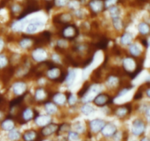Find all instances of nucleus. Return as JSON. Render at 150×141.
Masks as SVG:
<instances>
[{
	"mask_svg": "<svg viewBox=\"0 0 150 141\" xmlns=\"http://www.w3.org/2000/svg\"><path fill=\"white\" fill-rule=\"evenodd\" d=\"M43 141H49V140H43Z\"/></svg>",
	"mask_w": 150,
	"mask_h": 141,
	"instance_id": "nucleus-49",
	"label": "nucleus"
},
{
	"mask_svg": "<svg viewBox=\"0 0 150 141\" xmlns=\"http://www.w3.org/2000/svg\"><path fill=\"white\" fill-rule=\"evenodd\" d=\"M118 0H105L104 1V6H105V8H108V7H111V6L115 5L116 3L117 2Z\"/></svg>",
	"mask_w": 150,
	"mask_h": 141,
	"instance_id": "nucleus-33",
	"label": "nucleus"
},
{
	"mask_svg": "<svg viewBox=\"0 0 150 141\" xmlns=\"http://www.w3.org/2000/svg\"><path fill=\"white\" fill-rule=\"evenodd\" d=\"M76 101V97L74 95H70L68 98V103L70 104H74Z\"/></svg>",
	"mask_w": 150,
	"mask_h": 141,
	"instance_id": "nucleus-40",
	"label": "nucleus"
},
{
	"mask_svg": "<svg viewBox=\"0 0 150 141\" xmlns=\"http://www.w3.org/2000/svg\"><path fill=\"white\" fill-rule=\"evenodd\" d=\"M58 129V126L54 123H48V125L45 126V127L42 129V134L44 136H48L51 134L54 133Z\"/></svg>",
	"mask_w": 150,
	"mask_h": 141,
	"instance_id": "nucleus-8",
	"label": "nucleus"
},
{
	"mask_svg": "<svg viewBox=\"0 0 150 141\" xmlns=\"http://www.w3.org/2000/svg\"><path fill=\"white\" fill-rule=\"evenodd\" d=\"M146 117L147 118V120L150 122V107H148L146 110Z\"/></svg>",
	"mask_w": 150,
	"mask_h": 141,
	"instance_id": "nucleus-41",
	"label": "nucleus"
},
{
	"mask_svg": "<svg viewBox=\"0 0 150 141\" xmlns=\"http://www.w3.org/2000/svg\"><path fill=\"white\" fill-rule=\"evenodd\" d=\"M51 120V118L48 115H41L35 119V122H36L37 124L40 126H46L48 123H50Z\"/></svg>",
	"mask_w": 150,
	"mask_h": 141,
	"instance_id": "nucleus-12",
	"label": "nucleus"
},
{
	"mask_svg": "<svg viewBox=\"0 0 150 141\" xmlns=\"http://www.w3.org/2000/svg\"><path fill=\"white\" fill-rule=\"evenodd\" d=\"M138 29H139V32L143 35H148L150 32V26L146 22H142L139 24Z\"/></svg>",
	"mask_w": 150,
	"mask_h": 141,
	"instance_id": "nucleus-14",
	"label": "nucleus"
},
{
	"mask_svg": "<svg viewBox=\"0 0 150 141\" xmlns=\"http://www.w3.org/2000/svg\"><path fill=\"white\" fill-rule=\"evenodd\" d=\"M68 0H54V5L57 6V7H64L66 4H68Z\"/></svg>",
	"mask_w": 150,
	"mask_h": 141,
	"instance_id": "nucleus-30",
	"label": "nucleus"
},
{
	"mask_svg": "<svg viewBox=\"0 0 150 141\" xmlns=\"http://www.w3.org/2000/svg\"><path fill=\"white\" fill-rule=\"evenodd\" d=\"M146 95H147L148 97H149L150 98V88H148L147 90H146Z\"/></svg>",
	"mask_w": 150,
	"mask_h": 141,
	"instance_id": "nucleus-45",
	"label": "nucleus"
},
{
	"mask_svg": "<svg viewBox=\"0 0 150 141\" xmlns=\"http://www.w3.org/2000/svg\"><path fill=\"white\" fill-rule=\"evenodd\" d=\"M26 90V85L24 83H22V82H18L16 83L13 86V91H14V93L16 94L17 95H20L23 93V92Z\"/></svg>",
	"mask_w": 150,
	"mask_h": 141,
	"instance_id": "nucleus-13",
	"label": "nucleus"
},
{
	"mask_svg": "<svg viewBox=\"0 0 150 141\" xmlns=\"http://www.w3.org/2000/svg\"><path fill=\"white\" fill-rule=\"evenodd\" d=\"M58 22H62V23H65L67 22L68 21L70 20L71 19V16L70 14H62L59 16Z\"/></svg>",
	"mask_w": 150,
	"mask_h": 141,
	"instance_id": "nucleus-29",
	"label": "nucleus"
},
{
	"mask_svg": "<svg viewBox=\"0 0 150 141\" xmlns=\"http://www.w3.org/2000/svg\"><path fill=\"white\" fill-rule=\"evenodd\" d=\"M45 1H52V0H45Z\"/></svg>",
	"mask_w": 150,
	"mask_h": 141,
	"instance_id": "nucleus-48",
	"label": "nucleus"
},
{
	"mask_svg": "<svg viewBox=\"0 0 150 141\" xmlns=\"http://www.w3.org/2000/svg\"><path fill=\"white\" fill-rule=\"evenodd\" d=\"M123 65H124V68L126 69V70L128 72H130V73H132L133 70L134 71L136 68V63H135V61L133 59L130 58V57H128V58L125 59L124 60Z\"/></svg>",
	"mask_w": 150,
	"mask_h": 141,
	"instance_id": "nucleus-10",
	"label": "nucleus"
},
{
	"mask_svg": "<svg viewBox=\"0 0 150 141\" xmlns=\"http://www.w3.org/2000/svg\"><path fill=\"white\" fill-rule=\"evenodd\" d=\"M23 96H24V95H23V96H19V97H18L17 98H15V99H13V101L10 102V106H11L12 107H16V106H17L18 104H20V103L22 101V100H23Z\"/></svg>",
	"mask_w": 150,
	"mask_h": 141,
	"instance_id": "nucleus-32",
	"label": "nucleus"
},
{
	"mask_svg": "<svg viewBox=\"0 0 150 141\" xmlns=\"http://www.w3.org/2000/svg\"><path fill=\"white\" fill-rule=\"evenodd\" d=\"M7 59L4 55L0 54V68H3L7 65Z\"/></svg>",
	"mask_w": 150,
	"mask_h": 141,
	"instance_id": "nucleus-36",
	"label": "nucleus"
},
{
	"mask_svg": "<svg viewBox=\"0 0 150 141\" xmlns=\"http://www.w3.org/2000/svg\"><path fill=\"white\" fill-rule=\"evenodd\" d=\"M36 137V132L34 131H28L23 135V139L26 141H32Z\"/></svg>",
	"mask_w": 150,
	"mask_h": 141,
	"instance_id": "nucleus-21",
	"label": "nucleus"
},
{
	"mask_svg": "<svg viewBox=\"0 0 150 141\" xmlns=\"http://www.w3.org/2000/svg\"><path fill=\"white\" fill-rule=\"evenodd\" d=\"M113 24L117 29H120L122 26V22L119 17L113 18Z\"/></svg>",
	"mask_w": 150,
	"mask_h": 141,
	"instance_id": "nucleus-27",
	"label": "nucleus"
},
{
	"mask_svg": "<svg viewBox=\"0 0 150 141\" xmlns=\"http://www.w3.org/2000/svg\"><path fill=\"white\" fill-rule=\"evenodd\" d=\"M12 9H13V11L16 12V13H17V12H18L19 10H21V7L19 5H18V4H16V5L13 6V7H12Z\"/></svg>",
	"mask_w": 150,
	"mask_h": 141,
	"instance_id": "nucleus-42",
	"label": "nucleus"
},
{
	"mask_svg": "<svg viewBox=\"0 0 150 141\" xmlns=\"http://www.w3.org/2000/svg\"><path fill=\"white\" fill-rule=\"evenodd\" d=\"M142 141H150V139L148 137H144L142 140Z\"/></svg>",
	"mask_w": 150,
	"mask_h": 141,
	"instance_id": "nucleus-46",
	"label": "nucleus"
},
{
	"mask_svg": "<svg viewBox=\"0 0 150 141\" xmlns=\"http://www.w3.org/2000/svg\"><path fill=\"white\" fill-rule=\"evenodd\" d=\"M117 132V127L112 123L105 125L102 129V133L105 137L113 136Z\"/></svg>",
	"mask_w": 150,
	"mask_h": 141,
	"instance_id": "nucleus-5",
	"label": "nucleus"
},
{
	"mask_svg": "<svg viewBox=\"0 0 150 141\" xmlns=\"http://www.w3.org/2000/svg\"><path fill=\"white\" fill-rule=\"evenodd\" d=\"M129 112H130V110H129L128 107H125L124 106V107H119V108L116 110L115 113L117 116H119V117L120 118H122L124 117V116H125Z\"/></svg>",
	"mask_w": 150,
	"mask_h": 141,
	"instance_id": "nucleus-18",
	"label": "nucleus"
},
{
	"mask_svg": "<svg viewBox=\"0 0 150 141\" xmlns=\"http://www.w3.org/2000/svg\"><path fill=\"white\" fill-rule=\"evenodd\" d=\"M148 45L150 46V40H149V42H148Z\"/></svg>",
	"mask_w": 150,
	"mask_h": 141,
	"instance_id": "nucleus-47",
	"label": "nucleus"
},
{
	"mask_svg": "<svg viewBox=\"0 0 150 141\" xmlns=\"http://www.w3.org/2000/svg\"><path fill=\"white\" fill-rule=\"evenodd\" d=\"M34 113L31 109H26L23 113V118L25 120H29L33 118Z\"/></svg>",
	"mask_w": 150,
	"mask_h": 141,
	"instance_id": "nucleus-25",
	"label": "nucleus"
},
{
	"mask_svg": "<svg viewBox=\"0 0 150 141\" xmlns=\"http://www.w3.org/2000/svg\"><path fill=\"white\" fill-rule=\"evenodd\" d=\"M104 126H105V122L100 119H95V120H92L90 123L91 129L94 132H98L102 130Z\"/></svg>",
	"mask_w": 150,
	"mask_h": 141,
	"instance_id": "nucleus-6",
	"label": "nucleus"
},
{
	"mask_svg": "<svg viewBox=\"0 0 150 141\" xmlns=\"http://www.w3.org/2000/svg\"><path fill=\"white\" fill-rule=\"evenodd\" d=\"M142 95H143V94H142V93L139 92H139L136 94V95H135V98H136V99H139V98H142Z\"/></svg>",
	"mask_w": 150,
	"mask_h": 141,
	"instance_id": "nucleus-43",
	"label": "nucleus"
},
{
	"mask_svg": "<svg viewBox=\"0 0 150 141\" xmlns=\"http://www.w3.org/2000/svg\"><path fill=\"white\" fill-rule=\"evenodd\" d=\"M132 41H133V35L129 32L124 34L122 36L121 38V43L124 45H128V44L131 43Z\"/></svg>",
	"mask_w": 150,
	"mask_h": 141,
	"instance_id": "nucleus-17",
	"label": "nucleus"
},
{
	"mask_svg": "<svg viewBox=\"0 0 150 141\" xmlns=\"http://www.w3.org/2000/svg\"><path fill=\"white\" fill-rule=\"evenodd\" d=\"M1 128L5 131H10L14 128V122L11 119H6L1 123Z\"/></svg>",
	"mask_w": 150,
	"mask_h": 141,
	"instance_id": "nucleus-15",
	"label": "nucleus"
},
{
	"mask_svg": "<svg viewBox=\"0 0 150 141\" xmlns=\"http://www.w3.org/2000/svg\"><path fill=\"white\" fill-rule=\"evenodd\" d=\"M35 96H36V98L38 99H42L45 97V92H44V90L42 89H38L37 90L36 94H35Z\"/></svg>",
	"mask_w": 150,
	"mask_h": 141,
	"instance_id": "nucleus-34",
	"label": "nucleus"
},
{
	"mask_svg": "<svg viewBox=\"0 0 150 141\" xmlns=\"http://www.w3.org/2000/svg\"><path fill=\"white\" fill-rule=\"evenodd\" d=\"M108 11H109L110 15L112 18L119 17L120 14V10L118 7L116 5L111 6V7H108Z\"/></svg>",
	"mask_w": 150,
	"mask_h": 141,
	"instance_id": "nucleus-19",
	"label": "nucleus"
},
{
	"mask_svg": "<svg viewBox=\"0 0 150 141\" xmlns=\"http://www.w3.org/2000/svg\"><path fill=\"white\" fill-rule=\"evenodd\" d=\"M21 46L22 48H26V47H29L31 44L30 40L28 39V38H26V39H23V41H21Z\"/></svg>",
	"mask_w": 150,
	"mask_h": 141,
	"instance_id": "nucleus-37",
	"label": "nucleus"
},
{
	"mask_svg": "<svg viewBox=\"0 0 150 141\" xmlns=\"http://www.w3.org/2000/svg\"><path fill=\"white\" fill-rule=\"evenodd\" d=\"M45 110L48 112V113L49 114H54L57 111V108L56 107L55 104H54L53 103H47L45 104Z\"/></svg>",
	"mask_w": 150,
	"mask_h": 141,
	"instance_id": "nucleus-24",
	"label": "nucleus"
},
{
	"mask_svg": "<svg viewBox=\"0 0 150 141\" xmlns=\"http://www.w3.org/2000/svg\"><path fill=\"white\" fill-rule=\"evenodd\" d=\"M107 45H108V41L106 39H105V38H103V39L100 40L99 41V43L98 44V47L100 48H106Z\"/></svg>",
	"mask_w": 150,
	"mask_h": 141,
	"instance_id": "nucleus-35",
	"label": "nucleus"
},
{
	"mask_svg": "<svg viewBox=\"0 0 150 141\" xmlns=\"http://www.w3.org/2000/svg\"><path fill=\"white\" fill-rule=\"evenodd\" d=\"M75 77H76V73L73 70H71V71L69 72L68 76H66V79H67V82L68 83V85H72L73 83L75 80Z\"/></svg>",
	"mask_w": 150,
	"mask_h": 141,
	"instance_id": "nucleus-28",
	"label": "nucleus"
},
{
	"mask_svg": "<svg viewBox=\"0 0 150 141\" xmlns=\"http://www.w3.org/2000/svg\"><path fill=\"white\" fill-rule=\"evenodd\" d=\"M68 139L70 140V141H77L79 140V135H78V133H76V132H69Z\"/></svg>",
	"mask_w": 150,
	"mask_h": 141,
	"instance_id": "nucleus-31",
	"label": "nucleus"
},
{
	"mask_svg": "<svg viewBox=\"0 0 150 141\" xmlns=\"http://www.w3.org/2000/svg\"><path fill=\"white\" fill-rule=\"evenodd\" d=\"M3 46H4V42H3L2 40L0 39V51H1V50H2Z\"/></svg>",
	"mask_w": 150,
	"mask_h": 141,
	"instance_id": "nucleus-44",
	"label": "nucleus"
},
{
	"mask_svg": "<svg viewBox=\"0 0 150 141\" xmlns=\"http://www.w3.org/2000/svg\"><path fill=\"white\" fill-rule=\"evenodd\" d=\"M100 91V87L98 85H95L91 87L90 88L87 89L84 95H83V100L84 102H89L92 101L95 95L99 93Z\"/></svg>",
	"mask_w": 150,
	"mask_h": 141,
	"instance_id": "nucleus-1",
	"label": "nucleus"
},
{
	"mask_svg": "<svg viewBox=\"0 0 150 141\" xmlns=\"http://www.w3.org/2000/svg\"><path fill=\"white\" fill-rule=\"evenodd\" d=\"M8 137L11 140H16L20 137V133H19L18 131L16 130V129H12L9 132Z\"/></svg>",
	"mask_w": 150,
	"mask_h": 141,
	"instance_id": "nucleus-23",
	"label": "nucleus"
},
{
	"mask_svg": "<svg viewBox=\"0 0 150 141\" xmlns=\"http://www.w3.org/2000/svg\"><path fill=\"white\" fill-rule=\"evenodd\" d=\"M145 124L142 120L140 119H136L133 123L132 126V132L134 135L139 136L141 135L145 130Z\"/></svg>",
	"mask_w": 150,
	"mask_h": 141,
	"instance_id": "nucleus-2",
	"label": "nucleus"
},
{
	"mask_svg": "<svg viewBox=\"0 0 150 141\" xmlns=\"http://www.w3.org/2000/svg\"><path fill=\"white\" fill-rule=\"evenodd\" d=\"M130 54L135 57H138L142 54V50H141L140 47L137 45V44H132L130 46Z\"/></svg>",
	"mask_w": 150,
	"mask_h": 141,
	"instance_id": "nucleus-16",
	"label": "nucleus"
},
{
	"mask_svg": "<svg viewBox=\"0 0 150 141\" xmlns=\"http://www.w3.org/2000/svg\"><path fill=\"white\" fill-rule=\"evenodd\" d=\"M89 7L92 11L95 13H98L104 8V1L103 0H91L89 1Z\"/></svg>",
	"mask_w": 150,
	"mask_h": 141,
	"instance_id": "nucleus-4",
	"label": "nucleus"
},
{
	"mask_svg": "<svg viewBox=\"0 0 150 141\" xmlns=\"http://www.w3.org/2000/svg\"><path fill=\"white\" fill-rule=\"evenodd\" d=\"M42 24H43L39 21H33L28 24L27 27H26V32L28 33H32V32H35L38 29V27L42 26Z\"/></svg>",
	"mask_w": 150,
	"mask_h": 141,
	"instance_id": "nucleus-11",
	"label": "nucleus"
},
{
	"mask_svg": "<svg viewBox=\"0 0 150 141\" xmlns=\"http://www.w3.org/2000/svg\"><path fill=\"white\" fill-rule=\"evenodd\" d=\"M63 36L68 39H73L78 35V30L74 25H67L63 30Z\"/></svg>",
	"mask_w": 150,
	"mask_h": 141,
	"instance_id": "nucleus-3",
	"label": "nucleus"
},
{
	"mask_svg": "<svg viewBox=\"0 0 150 141\" xmlns=\"http://www.w3.org/2000/svg\"><path fill=\"white\" fill-rule=\"evenodd\" d=\"M33 58L37 61H43L46 58V52L42 48H37L33 51Z\"/></svg>",
	"mask_w": 150,
	"mask_h": 141,
	"instance_id": "nucleus-9",
	"label": "nucleus"
},
{
	"mask_svg": "<svg viewBox=\"0 0 150 141\" xmlns=\"http://www.w3.org/2000/svg\"><path fill=\"white\" fill-rule=\"evenodd\" d=\"M117 82H118V79L116 77H110L109 79H108V83H109L110 85H112V86L116 85Z\"/></svg>",
	"mask_w": 150,
	"mask_h": 141,
	"instance_id": "nucleus-39",
	"label": "nucleus"
},
{
	"mask_svg": "<svg viewBox=\"0 0 150 141\" xmlns=\"http://www.w3.org/2000/svg\"><path fill=\"white\" fill-rule=\"evenodd\" d=\"M74 128L76 131L79 132H83V130H84V126L81 124V123H76V124L74 125Z\"/></svg>",
	"mask_w": 150,
	"mask_h": 141,
	"instance_id": "nucleus-38",
	"label": "nucleus"
},
{
	"mask_svg": "<svg viewBox=\"0 0 150 141\" xmlns=\"http://www.w3.org/2000/svg\"><path fill=\"white\" fill-rule=\"evenodd\" d=\"M54 100L57 104H60V105H61V104H64V101H65V95H63V94L62 93H58L57 94V95H54Z\"/></svg>",
	"mask_w": 150,
	"mask_h": 141,
	"instance_id": "nucleus-22",
	"label": "nucleus"
},
{
	"mask_svg": "<svg viewBox=\"0 0 150 141\" xmlns=\"http://www.w3.org/2000/svg\"><path fill=\"white\" fill-rule=\"evenodd\" d=\"M81 111L83 114L85 115H89L91 113H93L95 111L94 108L92 107H91L90 105H88V104H86V105L83 106L81 108Z\"/></svg>",
	"mask_w": 150,
	"mask_h": 141,
	"instance_id": "nucleus-26",
	"label": "nucleus"
},
{
	"mask_svg": "<svg viewBox=\"0 0 150 141\" xmlns=\"http://www.w3.org/2000/svg\"><path fill=\"white\" fill-rule=\"evenodd\" d=\"M109 100L110 98L108 95H104V94H100V95L95 97V100H94V102H95V104L97 106L103 107V106L108 104L109 103Z\"/></svg>",
	"mask_w": 150,
	"mask_h": 141,
	"instance_id": "nucleus-7",
	"label": "nucleus"
},
{
	"mask_svg": "<svg viewBox=\"0 0 150 141\" xmlns=\"http://www.w3.org/2000/svg\"><path fill=\"white\" fill-rule=\"evenodd\" d=\"M48 76L51 79H56L60 76V72L57 68H51L49 71L48 72Z\"/></svg>",
	"mask_w": 150,
	"mask_h": 141,
	"instance_id": "nucleus-20",
	"label": "nucleus"
}]
</instances>
